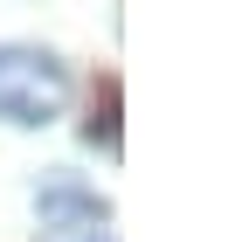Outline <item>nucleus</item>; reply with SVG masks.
Returning a JSON list of instances; mask_svg holds the SVG:
<instances>
[{
    "mask_svg": "<svg viewBox=\"0 0 249 242\" xmlns=\"http://www.w3.org/2000/svg\"><path fill=\"white\" fill-rule=\"evenodd\" d=\"M70 104V63L55 49H35V42H7L0 49V118L21 132L62 118Z\"/></svg>",
    "mask_w": 249,
    "mask_h": 242,
    "instance_id": "f257e3e1",
    "label": "nucleus"
},
{
    "mask_svg": "<svg viewBox=\"0 0 249 242\" xmlns=\"http://www.w3.org/2000/svg\"><path fill=\"white\" fill-rule=\"evenodd\" d=\"M35 222L42 228H83V222H111V201L76 187V180H49L35 194Z\"/></svg>",
    "mask_w": 249,
    "mask_h": 242,
    "instance_id": "f03ea898",
    "label": "nucleus"
},
{
    "mask_svg": "<svg viewBox=\"0 0 249 242\" xmlns=\"http://www.w3.org/2000/svg\"><path fill=\"white\" fill-rule=\"evenodd\" d=\"M83 138H90V145H104L111 159L124 153V132H118V76L97 83V104H90V118H83Z\"/></svg>",
    "mask_w": 249,
    "mask_h": 242,
    "instance_id": "7ed1b4c3",
    "label": "nucleus"
},
{
    "mask_svg": "<svg viewBox=\"0 0 249 242\" xmlns=\"http://www.w3.org/2000/svg\"><path fill=\"white\" fill-rule=\"evenodd\" d=\"M35 242H118L111 222H83V228H42Z\"/></svg>",
    "mask_w": 249,
    "mask_h": 242,
    "instance_id": "20e7f679",
    "label": "nucleus"
}]
</instances>
